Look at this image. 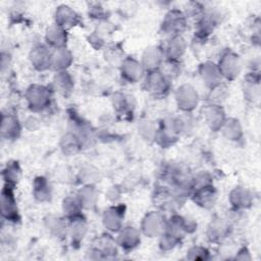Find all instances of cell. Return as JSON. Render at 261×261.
I'll return each mask as SVG.
<instances>
[{
  "instance_id": "cell-2",
  "label": "cell",
  "mask_w": 261,
  "mask_h": 261,
  "mask_svg": "<svg viewBox=\"0 0 261 261\" xmlns=\"http://www.w3.org/2000/svg\"><path fill=\"white\" fill-rule=\"evenodd\" d=\"M77 18L76 13L67 5H61L56 10V21L60 27L72 25Z\"/></svg>"
},
{
  "instance_id": "cell-1",
  "label": "cell",
  "mask_w": 261,
  "mask_h": 261,
  "mask_svg": "<svg viewBox=\"0 0 261 261\" xmlns=\"http://www.w3.org/2000/svg\"><path fill=\"white\" fill-rule=\"evenodd\" d=\"M164 28L171 32V31H175L176 34H178V32H180L186 24V18L185 15L177 10H172L170 11L164 20Z\"/></svg>"
}]
</instances>
